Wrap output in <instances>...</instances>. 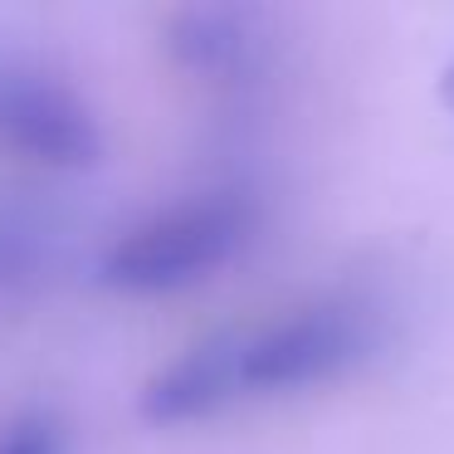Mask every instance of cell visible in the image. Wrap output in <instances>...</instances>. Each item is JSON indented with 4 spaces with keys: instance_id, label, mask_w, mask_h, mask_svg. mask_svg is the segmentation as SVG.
Listing matches in <instances>:
<instances>
[{
    "instance_id": "cell-1",
    "label": "cell",
    "mask_w": 454,
    "mask_h": 454,
    "mask_svg": "<svg viewBox=\"0 0 454 454\" xmlns=\"http://www.w3.org/2000/svg\"><path fill=\"white\" fill-rule=\"evenodd\" d=\"M254 200L239 191H206L167 206L118 235L98 259V278L118 294H176L225 269L254 239Z\"/></svg>"
},
{
    "instance_id": "cell-2",
    "label": "cell",
    "mask_w": 454,
    "mask_h": 454,
    "mask_svg": "<svg viewBox=\"0 0 454 454\" xmlns=\"http://www.w3.org/2000/svg\"><path fill=\"white\" fill-rule=\"evenodd\" d=\"M372 352V317L352 303H308L245 327V395H278L333 381Z\"/></svg>"
},
{
    "instance_id": "cell-3",
    "label": "cell",
    "mask_w": 454,
    "mask_h": 454,
    "mask_svg": "<svg viewBox=\"0 0 454 454\" xmlns=\"http://www.w3.org/2000/svg\"><path fill=\"white\" fill-rule=\"evenodd\" d=\"M0 142L54 171L103 161V128L69 79L35 59L0 54Z\"/></svg>"
},
{
    "instance_id": "cell-4",
    "label": "cell",
    "mask_w": 454,
    "mask_h": 454,
    "mask_svg": "<svg viewBox=\"0 0 454 454\" xmlns=\"http://www.w3.org/2000/svg\"><path fill=\"white\" fill-rule=\"evenodd\" d=\"M239 395H245V327H225L152 372L137 391V411L147 425H191L235 405Z\"/></svg>"
},
{
    "instance_id": "cell-5",
    "label": "cell",
    "mask_w": 454,
    "mask_h": 454,
    "mask_svg": "<svg viewBox=\"0 0 454 454\" xmlns=\"http://www.w3.org/2000/svg\"><path fill=\"white\" fill-rule=\"evenodd\" d=\"M259 20L239 5H186L167 20V54L196 79H239L259 59Z\"/></svg>"
},
{
    "instance_id": "cell-6",
    "label": "cell",
    "mask_w": 454,
    "mask_h": 454,
    "mask_svg": "<svg viewBox=\"0 0 454 454\" xmlns=\"http://www.w3.org/2000/svg\"><path fill=\"white\" fill-rule=\"evenodd\" d=\"M44 259V225L25 206H0V298L25 288Z\"/></svg>"
},
{
    "instance_id": "cell-7",
    "label": "cell",
    "mask_w": 454,
    "mask_h": 454,
    "mask_svg": "<svg viewBox=\"0 0 454 454\" xmlns=\"http://www.w3.org/2000/svg\"><path fill=\"white\" fill-rule=\"evenodd\" d=\"M64 434H59V420L44 411H30L0 434V454H59Z\"/></svg>"
},
{
    "instance_id": "cell-8",
    "label": "cell",
    "mask_w": 454,
    "mask_h": 454,
    "mask_svg": "<svg viewBox=\"0 0 454 454\" xmlns=\"http://www.w3.org/2000/svg\"><path fill=\"white\" fill-rule=\"evenodd\" d=\"M440 98H444V103H450V108H454V64H450V69H444V79H440Z\"/></svg>"
}]
</instances>
